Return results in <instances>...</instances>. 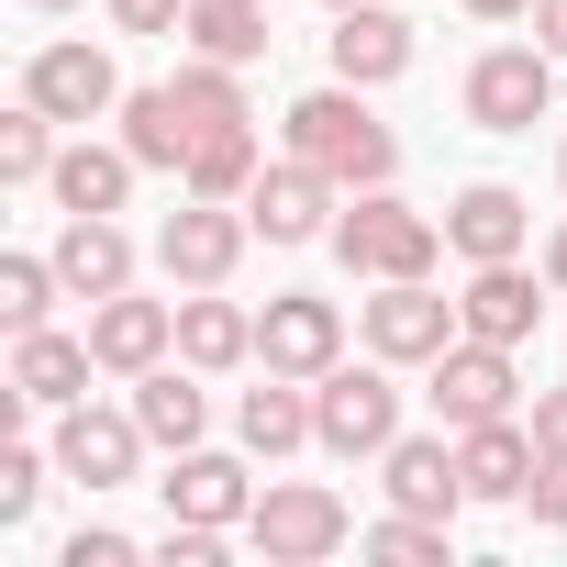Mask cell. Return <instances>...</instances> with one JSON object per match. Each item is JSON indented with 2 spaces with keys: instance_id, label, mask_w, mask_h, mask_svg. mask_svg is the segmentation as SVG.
I'll return each instance as SVG.
<instances>
[{
  "instance_id": "1",
  "label": "cell",
  "mask_w": 567,
  "mask_h": 567,
  "mask_svg": "<svg viewBox=\"0 0 567 567\" xmlns=\"http://www.w3.org/2000/svg\"><path fill=\"white\" fill-rule=\"evenodd\" d=\"M290 156H312L334 189H390V167H401V134L368 112V90H312V101H290Z\"/></svg>"
},
{
  "instance_id": "2",
  "label": "cell",
  "mask_w": 567,
  "mask_h": 567,
  "mask_svg": "<svg viewBox=\"0 0 567 567\" xmlns=\"http://www.w3.org/2000/svg\"><path fill=\"white\" fill-rule=\"evenodd\" d=\"M323 245H334L357 278H434L445 212H412V200H390V189H346V212H334Z\"/></svg>"
},
{
  "instance_id": "3",
  "label": "cell",
  "mask_w": 567,
  "mask_h": 567,
  "mask_svg": "<svg viewBox=\"0 0 567 567\" xmlns=\"http://www.w3.org/2000/svg\"><path fill=\"white\" fill-rule=\"evenodd\" d=\"M312 445L323 456H390L401 445V379H390V357H368V368H323L312 379Z\"/></svg>"
},
{
  "instance_id": "4",
  "label": "cell",
  "mask_w": 567,
  "mask_h": 567,
  "mask_svg": "<svg viewBox=\"0 0 567 567\" xmlns=\"http://www.w3.org/2000/svg\"><path fill=\"white\" fill-rule=\"evenodd\" d=\"M346 534H357V512H346L334 489H312V478H278V489H256V512H245V545H256L267 567H323Z\"/></svg>"
},
{
  "instance_id": "5",
  "label": "cell",
  "mask_w": 567,
  "mask_h": 567,
  "mask_svg": "<svg viewBox=\"0 0 567 567\" xmlns=\"http://www.w3.org/2000/svg\"><path fill=\"white\" fill-rule=\"evenodd\" d=\"M245 234H256V223H245V200H200V189H189V200L156 223V267L178 278V290H223L234 256H245Z\"/></svg>"
},
{
  "instance_id": "6",
  "label": "cell",
  "mask_w": 567,
  "mask_h": 567,
  "mask_svg": "<svg viewBox=\"0 0 567 567\" xmlns=\"http://www.w3.org/2000/svg\"><path fill=\"white\" fill-rule=\"evenodd\" d=\"M545 112H556V56L545 45H489L467 68V123L478 134H534Z\"/></svg>"
},
{
  "instance_id": "7",
  "label": "cell",
  "mask_w": 567,
  "mask_h": 567,
  "mask_svg": "<svg viewBox=\"0 0 567 567\" xmlns=\"http://www.w3.org/2000/svg\"><path fill=\"white\" fill-rule=\"evenodd\" d=\"M368 323V357H390V368H434L467 323H456V301H434V278H379V301L357 312Z\"/></svg>"
},
{
  "instance_id": "8",
  "label": "cell",
  "mask_w": 567,
  "mask_h": 567,
  "mask_svg": "<svg viewBox=\"0 0 567 567\" xmlns=\"http://www.w3.org/2000/svg\"><path fill=\"white\" fill-rule=\"evenodd\" d=\"M23 101L90 134L101 112H123V68H112L101 45H79V34H68V45H34V56H23Z\"/></svg>"
},
{
  "instance_id": "9",
  "label": "cell",
  "mask_w": 567,
  "mask_h": 567,
  "mask_svg": "<svg viewBox=\"0 0 567 567\" xmlns=\"http://www.w3.org/2000/svg\"><path fill=\"white\" fill-rule=\"evenodd\" d=\"M334 212H346V189H334L312 156H278V167H256V189H245V223H256L267 245H312V234H334Z\"/></svg>"
},
{
  "instance_id": "10",
  "label": "cell",
  "mask_w": 567,
  "mask_h": 567,
  "mask_svg": "<svg viewBox=\"0 0 567 567\" xmlns=\"http://www.w3.org/2000/svg\"><path fill=\"white\" fill-rule=\"evenodd\" d=\"M90 357H101V379H145V368H167V357H178V301H145V290L90 301Z\"/></svg>"
},
{
  "instance_id": "11",
  "label": "cell",
  "mask_w": 567,
  "mask_h": 567,
  "mask_svg": "<svg viewBox=\"0 0 567 567\" xmlns=\"http://www.w3.org/2000/svg\"><path fill=\"white\" fill-rule=\"evenodd\" d=\"M346 357V323H334V301H312V290H278L267 312H256V368H278V379H323Z\"/></svg>"
},
{
  "instance_id": "12",
  "label": "cell",
  "mask_w": 567,
  "mask_h": 567,
  "mask_svg": "<svg viewBox=\"0 0 567 567\" xmlns=\"http://www.w3.org/2000/svg\"><path fill=\"white\" fill-rule=\"evenodd\" d=\"M512 346H478V334H456L445 357H434V423L445 434H467V423H489V412H512Z\"/></svg>"
},
{
  "instance_id": "13",
  "label": "cell",
  "mask_w": 567,
  "mask_h": 567,
  "mask_svg": "<svg viewBox=\"0 0 567 567\" xmlns=\"http://www.w3.org/2000/svg\"><path fill=\"white\" fill-rule=\"evenodd\" d=\"M145 445H156V434H145L134 412H90V401H68V412H56V467H68L79 489H123Z\"/></svg>"
},
{
  "instance_id": "14",
  "label": "cell",
  "mask_w": 567,
  "mask_h": 567,
  "mask_svg": "<svg viewBox=\"0 0 567 567\" xmlns=\"http://www.w3.org/2000/svg\"><path fill=\"white\" fill-rule=\"evenodd\" d=\"M156 501H167V523H245L256 512V478H245V456H212V445H189L167 478H156Z\"/></svg>"
},
{
  "instance_id": "15",
  "label": "cell",
  "mask_w": 567,
  "mask_h": 567,
  "mask_svg": "<svg viewBox=\"0 0 567 567\" xmlns=\"http://www.w3.org/2000/svg\"><path fill=\"white\" fill-rule=\"evenodd\" d=\"M45 256H56V278H68V301H112V290H134V234H123L112 212H68V234H56Z\"/></svg>"
},
{
  "instance_id": "16",
  "label": "cell",
  "mask_w": 567,
  "mask_h": 567,
  "mask_svg": "<svg viewBox=\"0 0 567 567\" xmlns=\"http://www.w3.org/2000/svg\"><path fill=\"white\" fill-rule=\"evenodd\" d=\"M323 56H334V79H346V90H390V79L412 68V23H401V12H379V0H357V12H334Z\"/></svg>"
},
{
  "instance_id": "17",
  "label": "cell",
  "mask_w": 567,
  "mask_h": 567,
  "mask_svg": "<svg viewBox=\"0 0 567 567\" xmlns=\"http://www.w3.org/2000/svg\"><path fill=\"white\" fill-rule=\"evenodd\" d=\"M523 234H534V200H523V189H501V178H478V189H456V200H445V245H456L467 267L523 256Z\"/></svg>"
},
{
  "instance_id": "18",
  "label": "cell",
  "mask_w": 567,
  "mask_h": 567,
  "mask_svg": "<svg viewBox=\"0 0 567 567\" xmlns=\"http://www.w3.org/2000/svg\"><path fill=\"white\" fill-rule=\"evenodd\" d=\"M90 334H56V323H34V334H12V390L34 401V412H68V401H90Z\"/></svg>"
},
{
  "instance_id": "19",
  "label": "cell",
  "mask_w": 567,
  "mask_h": 567,
  "mask_svg": "<svg viewBox=\"0 0 567 567\" xmlns=\"http://www.w3.org/2000/svg\"><path fill=\"white\" fill-rule=\"evenodd\" d=\"M534 423H512V412H489V423H467L456 434V467H467V501H523L534 489Z\"/></svg>"
},
{
  "instance_id": "20",
  "label": "cell",
  "mask_w": 567,
  "mask_h": 567,
  "mask_svg": "<svg viewBox=\"0 0 567 567\" xmlns=\"http://www.w3.org/2000/svg\"><path fill=\"white\" fill-rule=\"evenodd\" d=\"M379 478H390L401 512H434V523H456V501H467V467H456L445 434H401V445L379 456Z\"/></svg>"
},
{
  "instance_id": "21",
  "label": "cell",
  "mask_w": 567,
  "mask_h": 567,
  "mask_svg": "<svg viewBox=\"0 0 567 567\" xmlns=\"http://www.w3.org/2000/svg\"><path fill=\"white\" fill-rule=\"evenodd\" d=\"M456 323H467L478 346H523V334L545 323L534 278H523V256H501V267H478V278H467V290H456Z\"/></svg>"
},
{
  "instance_id": "22",
  "label": "cell",
  "mask_w": 567,
  "mask_h": 567,
  "mask_svg": "<svg viewBox=\"0 0 567 567\" xmlns=\"http://www.w3.org/2000/svg\"><path fill=\"white\" fill-rule=\"evenodd\" d=\"M134 423H145L167 456H189V445L212 434V390H200V368H189V357H178V368H145V379H134Z\"/></svg>"
},
{
  "instance_id": "23",
  "label": "cell",
  "mask_w": 567,
  "mask_h": 567,
  "mask_svg": "<svg viewBox=\"0 0 567 567\" xmlns=\"http://www.w3.org/2000/svg\"><path fill=\"white\" fill-rule=\"evenodd\" d=\"M134 178H145V156H134V145H90V134H79V145L56 156V178H45V189H56V212H123V200H134Z\"/></svg>"
},
{
  "instance_id": "24",
  "label": "cell",
  "mask_w": 567,
  "mask_h": 567,
  "mask_svg": "<svg viewBox=\"0 0 567 567\" xmlns=\"http://www.w3.org/2000/svg\"><path fill=\"white\" fill-rule=\"evenodd\" d=\"M234 434L256 445V456H290V445H312V379H256L245 401H234Z\"/></svg>"
},
{
  "instance_id": "25",
  "label": "cell",
  "mask_w": 567,
  "mask_h": 567,
  "mask_svg": "<svg viewBox=\"0 0 567 567\" xmlns=\"http://www.w3.org/2000/svg\"><path fill=\"white\" fill-rule=\"evenodd\" d=\"M123 145L145 156V167H167V178H189V145H200V123L178 112V90H123Z\"/></svg>"
},
{
  "instance_id": "26",
  "label": "cell",
  "mask_w": 567,
  "mask_h": 567,
  "mask_svg": "<svg viewBox=\"0 0 567 567\" xmlns=\"http://www.w3.org/2000/svg\"><path fill=\"white\" fill-rule=\"evenodd\" d=\"M178 357H189L200 379H223V368H245V357H256V312H234V301H212V290H189V301H178Z\"/></svg>"
},
{
  "instance_id": "27",
  "label": "cell",
  "mask_w": 567,
  "mask_h": 567,
  "mask_svg": "<svg viewBox=\"0 0 567 567\" xmlns=\"http://www.w3.org/2000/svg\"><path fill=\"white\" fill-rule=\"evenodd\" d=\"M189 56H223V68H256L278 34H267V0H189Z\"/></svg>"
},
{
  "instance_id": "28",
  "label": "cell",
  "mask_w": 567,
  "mask_h": 567,
  "mask_svg": "<svg viewBox=\"0 0 567 567\" xmlns=\"http://www.w3.org/2000/svg\"><path fill=\"white\" fill-rule=\"evenodd\" d=\"M256 167H267V156H256V123H212V134L189 145V178H178V189H200V200H245Z\"/></svg>"
},
{
  "instance_id": "29",
  "label": "cell",
  "mask_w": 567,
  "mask_h": 567,
  "mask_svg": "<svg viewBox=\"0 0 567 567\" xmlns=\"http://www.w3.org/2000/svg\"><path fill=\"white\" fill-rule=\"evenodd\" d=\"M167 90H178V112H189L200 134H212V123H256V112H245V68H223V56H178Z\"/></svg>"
},
{
  "instance_id": "30",
  "label": "cell",
  "mask_w": 567,
  "mask_h": 567,
  "mask_svg": "<svg viewBox=\"0 0 567 567\" xmlns=\"http://www.w3.org/2000/svg\"><path fill=\"white\" fill-rule=\"evenodd\" d=\"M56 112H34V101H12V112H0V178H12V189H34V178H56Z\"/></svg>"
},
{
  "instance_id": "31",
  "label": "cell",
  "mask_w": 567,
  "mask_h": 567,
  "mask_svg": "<svg viewBox=\"0 0 567 567\" xmlns=\"http://www.w3.org/2000/svg\"><path fill=\"white\" fill-rule=\"evenodd\" d=\"M56 290H68L56 256H0V323H12V334H34L56 312Z\"/></svg>"
},
{
  "instance_id": "32",
  "label": "cell",
  "mask_w": 567,
  "mask_h": 567,
  "mask_svg": "<svg viewBox=\"0 0 567 567\" xmlns=\"http://www.w3.org/2000/svg\"><path fill=\"white\" fill-rule=\"evenodd\" d=\"M357 545L390 556V567H445V523H434V512H390V523H368Z\"/></svg>"
},
{
  "instance_id": "33",
  "label": "cell",
  "mask_w": 567,
  "mask_h": 567,
  "mask_svg": "<svg viewBox=\"0 0 567 567\" xmlns=\"http://www.w3.org/2000/svg\"><path fill=\"white\" fill-rule=\"evenodd\" d=\"M34 501H45V456L0 445V523H34Z\"/></svg>"
},
{
  "instance_id": "34",
  "label": "cell",
  "mask_w": 567,
  "mask_h": 567,
  "mask_svg": "<svg viewBox=\"0 0 567 567\" xmlns=\"http://www.w3.org/2000/svg\"><path fill=\"white\" fill-rule=\"evenodd\" d=\"M134 556H145L134 534H112V523H90V534H68V556H56V567H134Z\"/></svg>"
},
{
  "instance_id": "35",
  "label": "cell",
  "mask_w": 567,
  "mask_h": 567,
  "mask_svg": "<svg viewBox=\"0 0 567 567\" xmlns=\"http://www.w3.org/2000/svg\"><path fill=\"white\" fill-rule=\"evenodd\" d=\"M523 512H534L545 534H567V456H534V489H523Z\"/></svg>"
},
{
  "instance_id": "36",
  "label": "cell",
  "mask_w": 567,
  "mask_h": 567,
  "mask_svg": "<svg viewBox=\"0 0 567 567\" xmlns=\"http://www.w3.org/2000/svg\"><path fill=\"white\" fill-rule=\"evenodd\" d=\"M101 12H112L123 34H178V23H189V0H101Z\"/></svg>"
},
{
  "instance_id": "37",
  "label": "cell",
  "mask_w": 567,
  "mask_h": 567,
  "mask_svg": "<svg viewBox=\"0 0 567 567\" xmlns=\"http://www.w3.org/2000/svg\"><path fill=\"white\" fill-rule=\"evenodd\" d=\"M534 445L567 456V390H534Z\"/></svg>"
},
{
  "instance_id": "38",
  "label": "cell",
  "mask_w": 567,
  "mask_h": 567,
  "mask_svg": "<svg viewBox=\"0 0 567 567\" xmlns=\"http://www.w3.org/2000/svg\"><path fill=\"white\" fill-rule=\"evenodd\" d=\"M523 23H534V45H545V56H567V0H534Z\"/></svg>"
},
{
  "instance_id": "39",
  "label": "cell",
  "mask_w": 567,
  "mask_h": 567,
  "mask_svg": "<svg viewBox=\"0 0 567 567\" xmlns=\"http://www.w3.org/2000/svg\"><path fill=\"white\" fill-rule=\"evenodd\" d=\"M545 290H567V223L545 234Z\"/></svg>"
},
{
  "instance_id": "40",
  "label": "cell",
  "mask_w": 567,
  "mask_h": 567,
  "mask_svg": "<svg viewBox=\"0 0 567 567\" xmlns=\"http://www.w3.org/2000/svg\"><path fill=\"white\" fill-rule=\"evenodd\" d=\"M467 12H478V23H523V12H534V0H467Z\"/></svg>"
},
{
  "instance_id": "41",
  "label": "cell",
  "mask_w": 567,
  "mask_h": 567,
  "mask_svg": "<svg viewBox=\"0 0 567 567\" xmlns=\"http://www.w3.org/2000/svg\"><path fill=\"white\" fill-rule=\"evenodd\" d=\"M34 12H79V0H34Z\"/></svg>"
},
{
  "instance_id": "42",
  "label": "cell",
  "mask_w": 567,
  "mask_h": 567,
  "mask_svg": "<svg viewBox=\"0 0 567 567\" xmlns=\"http://www.w3.org/2000/svg\"><path fill=\"white\" fill-rule=\"evenodd\" d=\"M323 12H357V0H323Z\"/></svg>"
}]
</instances>
